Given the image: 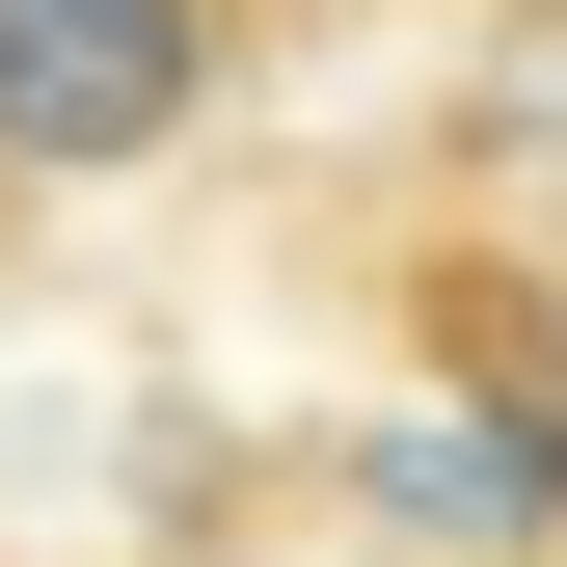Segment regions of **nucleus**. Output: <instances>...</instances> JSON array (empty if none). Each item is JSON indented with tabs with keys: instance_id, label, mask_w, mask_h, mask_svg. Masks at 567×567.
<instances>
[{
	"instance_id": "nucleus-1",
	"label": "nucleus",
	"mask_w": 567,
	"mask_h": 567,
	"mask_svg": "<svg viewBox=\"0 0 567 567\" xmlns=\"http://www.w3.org/2000/svg\"><path fill=\"white\" fill-rule=\"evenodd\" d=\"M217 109V0H0V163H163Z\"/></svg>"
}]
</instances>
